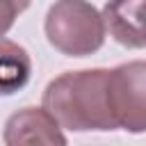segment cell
<instances>
[{"label":"cell","mask_w":146,"mask_h":146,"mask_svg":"<svg viewBox=\"0 0 146 146\" xmlns=\"http://www.w3.org/2000/svg\"><path fill=\"white\" fill-rule=\"evenodd\" d=\"M43 107L64 130H116L110 105V71L84 68L66 71L43 89Z\"/></svg>","instance_id":"6da1fadb"},{"label":"cell","mask_w":146,"mask_h":146,"mask_svg":"<svg viewBox=\"0 0 146 146\" xmlns=\"http://www.w3.org/2000/svg\"><path fill=\"white\" fill-rule=\"evenodd\" d=\"M18 5H21V7H23V9H25V7H27V5H30V0H18Z\"/></svg>","instance_id":"ba28073f"},{"label":"cell","mask_w":146,"mask_h":146,"mask_svg":"<svg viewBox=\"0 0 146 146\" xmlns=\"http://www.w3.org/2000/svg\"><path fill=\"white\" fill-rule=\"evenodd\" d=\"M103 21L110 36L125 48H146V0H107Z\"/></svg>","instance_id":"5b68a950"},{"label":"cell","mask_w":146,"mask_h":146,"mask_svg":"<svg viewBox=\"0 0 146 146\" xmlns=\"http://www.w3.org/2000/svg\"><path fill=\"white\" fill-rule=\"evenodd\" d=\"M5 144L7 146H64L66 137L62 125L46 107H23L14 112L5 123Z\"/></svg>","instance_id":"277c9868"},{"label":"cell","mask_w":146,"mask_h":146,"mask_svg":"<svg viewBox=\"0 0 146 146\" xmlns=\"http://www.w3.org/2000/svg\"><path fill=\"white\" fill-rule=\"evenodd\" d=\"M110 105L121 130L146 132V62L135 59L110 71Z\"/></svg>","instance_id":"3957f363"},{"label":"cell","mask_w":146,"mask_h":146,"mask_svg":"<svg viewBox=\"0 0 146 146\" xmlns=\"http://www.w3.org/2000/svg\"><path fill=\"white\" fill-rule=\"evenodd\" d=\"M48 43L68 57H87L105 43L103 14L87 0H57L46 14Z\"/></svg>","instance_id":"7a4b0ae2"},{"label":"cell","mask_w":146,"mask_h":146,"mask_svg":"<svg viewBox=\"0 0 146 146\" xmlns=\"http://www.w3.org/2000/svg\"><path fill=\"white\" fill-rule=\"evenodd\" d=\"M21 11H23V7L18 5V0H0V36H5L11 30V25Z\"/></svg>","instance_id":"52a82bcc"},{"label":"cell","mask_w":146,"mask_h":146,"mask_svg":"<svg viewBox=\"0 0 146 146\" xmlns=\"http://www.w3.org/2000/svg\"><path fill=\"white\" fill-rule=\"evenodd\" d=\"M32 75V59L23 46L0 36V96L21 91Z\"/></svg>","instance_id":"8992f818"}]
</instances>
